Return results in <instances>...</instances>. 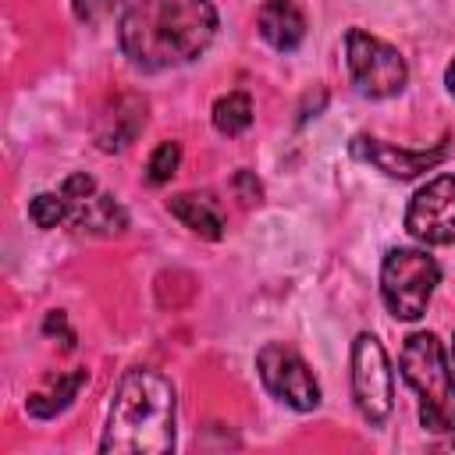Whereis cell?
<instances>
[{"label":"cell","instance_id":"6da1fadb","mask_svg":"<svg viewBox=\"0 0 455 455\" xmlns=\"http://www.w3.org/2000/svg\"><path fill=\"white\" fill-rule=\"evenodd\" d=\"M217 32L210 0H135L121 14V50L135 68L160 71L196 60Z\"/></svg>","mask_w":455,"mask_h":455},{"label":"cell","instance_id":"7a4b0ae2","mask_svg":"<svg viewBox=\"0 0 455 455\" xmlns=\"http://www.w3.org/2000/svg\"><path fill=\"white\" fill-rule=\"evenodd\" d=\"M174 448V387L156 370H128L114 391L100 441L107 455H164Z\"/></svg>","mask_w":455,"mask_h":455},{"label":"cell","instance_id":"3957f363","mask_svg":"<svg viewBox=\"0 0 455 455\" xmlns=\"http://www.w3.org/2000/svg\"><path fill=\"white\" fill-rule=\"evenodd\" d=\"M402 377L419 395V423L434 434H451L455 430V377L434 334L419 331L405 338Z\"/></svg>","mask_w":455,"mask_h":455},{"label":"cell","instance_id":"277c9868","mask_svg":"<svg viewBox=\"0 0 455 455\" xmlns=\"http://www.w3.org/2000/svg\"><path fill=\"white\" fill-rule=\"evenodd\" d=\"M441 281V267L423 249H391L380 267V295L398 320H419Z\"/></svg>","mask_w":455,"mask_h":455},{"label":"cell","instance_id":"5b68a950","mask_svg":"<svg viewBox=\"0 0 455 455\" xmlns=\"http://www.w3.org/2000/svg\"><path fill=\"white\" fill-rule=\"evenodd\" d=\"M345 57H348V71H352L355 89L373 96V100L395 96L409 78L402 53L363 28H352L345 36Z\"/></svg>","mask_w":455,"mask_h":455},{"label":"cell","instance_id":"8992f818","mask_svg":"<svg viewBox=\"0 0 455 455\" xmlns=\"http://www.w3.org/2000/svg\"><path fill=\"white\" fill-rule=\"evenodd\" d=\"M352 395L363 419L373 427L387 419L391 412V366L387 352L373 334H359L352 341Z\"/></svg>","mask_w":455,"mask_h":455},{"label":"cell","instance_id":"52a82bcc","mask_svg":"<svg viewBox=\"0 0 455 455\" xmlns=\"http://www.w3.org/2000/svg\"><path fill=\"white\" fill-rule=\"evenodd\" d=\"M256 366H259V377L274 398L288 402L299 412H309L320 405V384L299 352H291L284 345H263L256 355Z\"/></svg>","mask_w":455,"mask_h":455},{"label":"cell","instance_id":"ba28073f","mask_svg":"<svg viewBox=\"0 0 455 455\" xmlns=\"http://www.w3.org/2000/svg\"><path fill=\"white\" fill-rule=\"evenodd\" d=\"M405 228L427 245L455 242V174H441L412 196L405 210Z\"/></svg>","mask_w":455,"mask_h":455},{"label":"cell","instance_id":"9c48e42d","mask_svg":"<svg viewBox=\"0 0 455 455\" xmlns=\"http://www.w3.org/2000/svg\"><path fill=\"white\" fill-rule=\"evenodd\" d=\"M60 196L68 199V220H75L82 231L92 235H117L128 228L124 210L114 203V196L100 192L89 174H68L60 185Z\"/></svg>","mask_w":455,"mask_h":455},{"label":"cell","instance_id":"30bf717a","mask_svg":"<svg viewBox=\"0 0 455 455\" xmlns=\"http://www.w3.org/2000/svg\"><path fill=\"white\" fill-rule=\"evenodd\" d=\"M352 153L363 156V160H370V164H377V167H380L384 174H391V178H416V174L437 167V164L448 156V146L437 142L434 149H419V153H412V149H402V146H391V142H380V139L355 135Z\"/></svg>","mask_w":455,"mask_h":455},{"label":"cell","instance_id":"8fae6325","mask_svg":"<svg viewBox=\"0 0 455 455\" xmlns=\"http://www.w3.org/2000/svg\"><path fill=\"white\" fill-rule=\"evenodd\" d=\"M142 124H146V100L139 92H121L103 107V114L96 117L92 135H96L100 149L114 153V149H124L128 142H135Z\"/></svg>","mask_w":455,"mask_h":455},{"label":"cell","instance_id":"7c38bea8","mask_svg":"<svg viewBox=\"0 0 455 455\" xmlns=\"http://www.w3.org/2000/svg\"><path fill=\"white\" fill-rule=\"evenodd\" d=\"M256 25H259V36L281 53L295 50L306 36V18L295 7V0H267L256 14Z\"/></svg>","mask_w":455,"mask_h":455},{"label":"cell","instance_id":"4fadbf2b","mask_svg":"<svg viewBox=\"0 0 455 455\" xmlns=\"http://www.w3.org/2000/svg\"><path fill=\"white\" fill-rule=\"evenodd\" d=\"M167 210H171L188 231H196V235H203V238H220V235H224V213H220L217 199L206 196V192H181V196H174V199L167 203Z\"/></svg>","mask_w":455,"mask_h":455},{"label":"cell","instance_id":"5bb4252c","mask_svg":"<svg viewBox=\"0 0 455 455\" xmlns=\"http://www.w3.org/2000/svg\"><path fill=\"white\" fill-rule=\"evenodd\" d=\"M85 377H89L85 370H68V373L46 377V380L28 395V402H25L28 416H36V419H50V416H57L60 409H68L71 398L78 395V387L85 384Z\"/></svg>","mask_w":455,"mask_h":455},{"label":"cell","instance_id":"9a60e30c","mask_svg":"<svg viewBox=\"0 0 455 455\" xmlns=\"http://www.w3.org/2000/svg\"><path fill=\"white\" fill-rule=\"evenodd\" d=\"M252 124V100L245 92H228L213 103V128L220 135H242Z\"/></svg>","mask_w":455,"mask_h":455},{"label":"cell","instance_id":"2e32d148","mask_svg":"<svg viewBox=\"0 0 455 455\" xmlns=\"http://www.w3.org/2000/svg\"><path fill=\"white\" fill-rule=\"evenodd\" d=\"M28 217L36 228H57L60 220H68V199L60 192H39L28 203Z\"/></svg>","mask_w":455,"mask_h":455},{"label":"cell","instance_id":"e0dca14e","mask_svg":"<svg viewBox=\"0 0 455 455\" xmlns=\"http://www.w3.org/2000/svg\"><path fill=\"white\" fill-rule=\"evenodd\" d=\"M178 164H181V146H178V142H160V146L153 149L149 164H146V178H149V185H164V181H171V174L178 171Z\"/></svg>","mask_w":455,"mask_h":455},{"label":"cell","instance_id":"ac0fdd59","mask_svg":"<svg viewBox=\"0 0 455 455\" xmlns=\"http://www.w3.org/2000/svg\"><path fill=\"white\" fill-rule=\"evenodd\" d=\"M75 4V14L82 18V21H96V18H103L107 11H114L121 0H71Z\"/></svg>","mask_w":455,"mask_h":455},{"label":"cell","instance_id":"d6986e66","mask_svg":"<svg viewBox=\"0 0 455 455\" xmlns=\"http://www.w3.org/2000/svg\"><path fill=\"white\" fill-rule=\"evenodd\" d=\"M235 188L242 192V203H256V199H259V181H256L249 171L235 174Z\"/></svg>","mask_w":455,"mask_h":455},{"label":"cell","instance_id":"ffe728a7","mask_svg":"<svg viewBox=\"0 0 455 455\" xmlns=\"http://www.w3.org/2000/svg\"><path fill=\"white\" fill-rule=\"evenodd\" d=\"M448 89H451V92H455V60H451V64H448Z\"/></svg>","mask_w":455,"mask_h":455}]
</instances>
